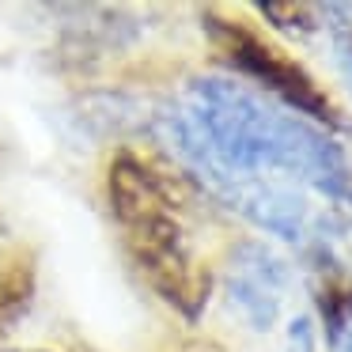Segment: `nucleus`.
<instances>
[{
	"instance_id": "obj_4",
	"label": "nucleus",
	"mask_w": 352,
	"mask_h": 352,
	"mask_svg": "<svg viewBox=\"0 0 352 352\" xmlns=\"http://www.w3.org/2000/svg\"><path fill=\"white\" fill-rule=\"evenodd\" d=\"M212 31L228 38V54L243 72L258 76L265 87H273L276 95H284L296 110H307V114H314V118L318 114L326 118V95L314 91V84L307 80V72L296 69L288 57H280L276 50H269L265 42H258L254 34L239 31V27H212Z\"/></svg>"
},
{
	"instance_id": "obj_2",
	"label": "nucleus",
	"mask_w": 352,
	"mask_h": 352,
	"mask_svg": "<svg viewBox=\"0 0 352 352\" xmlns=\"http://www.w3.org/2000/svg\"><path fill=\"white\" fill-rule=\"evenodd\" d=\"M231 208L246 216L250 223L273 231L280 239H303L311 208L307 201L292 190V182H276V178H216L208 182Z\"/></svg>"
},
{
	"instance_id": "obj_1",
	"label": "nucleus",
	"mask_w": 352,
	"mask_h": 352,
	"mask_svg": "<svg viewBox=\"0 0 352 352\" xmlns=\"http://www.w3.org/2000/svg\"><path fill=\"white\" fill-rule=\"evenodd\" d=\"M170 144L205 182L216 178H299L333 201L352 193L341 148L296 110H276L223 76L186 87V107L163 114Z\"/></svg>"
},
{
	"instance_id": "obj_7",
	"label": "nucleus",
	"mask_w": 352,
	"mask_h": 352,
	"mask_svg": "<svg viewBox=\"0 0 352 352\" xmlns=\"http://www.w3.org/2000/svg\"><path fill=\"white\" fill-rule=\"evenodd\" d=\"M341 69H344V76H349V84H352V54H341Z\"/></svg>"
},
{
	"instance_id": "obj_8",
	"label": "nucleus",
	"mask_w": 352,
	"mask_h": 352,
	"mask_svg": "<svg viewBox=\"0 0 352 352\" xmlns=\"http://www.w3.org/2000/svg\"><path fill=\"white\" fill-rule=\"evenodd\" d=\"M12 352H50V349H12Z\"/></svg>"
},
{
	"instance_id": "obj_3",
	"label": "nucleus",
	"mask_w": 352,
	"mask_h": 352,
	"mask_svg": "<svg viewBox=\"0 0 352 352\" xmlns=\"http://www.w3.org/2000/svg\"><path fill=\"white\" fill-rule=\"evenodd\" d=\"M284 292H288V269L280 258L258 243H243L231 258L228 273V296L235 311L243 314L250 326L269 329L284 307Z\"/></svg>"
},
{
	"instance_id": "obj_6",
	"label": "nucleus",
	"mask_w": 352,
	"mask_h": 352,
	"mask_svg": "<svg viewBox=\"0 0 352 352\" xmlns=\"http://www.w3.org/2000/svg\"><path fill=\"white\" fill-rule=\"evenodd\" d=\"M258 12L265 16H314V8H303V4H258ZM318 19H276V27L284 31H311Z\"/></svg>"
},
{
	"instance_id": "obj_5",
	"label": "nucleus",
	"mask_w": 352,
	"mask_h": 352,
	"mask_svg": "<svg viewBox=\"0 0 352 352\" xmlns=\"http://www.w3.org/2000/svg\"><path fill=\"white\" fill-rule=\"evenodd\" d=\"M31 288H34L31 265L12 261V265L0 269V337L8 333L19 318H23L27 303H31Z\"/></svg>"
}]
</instances>
